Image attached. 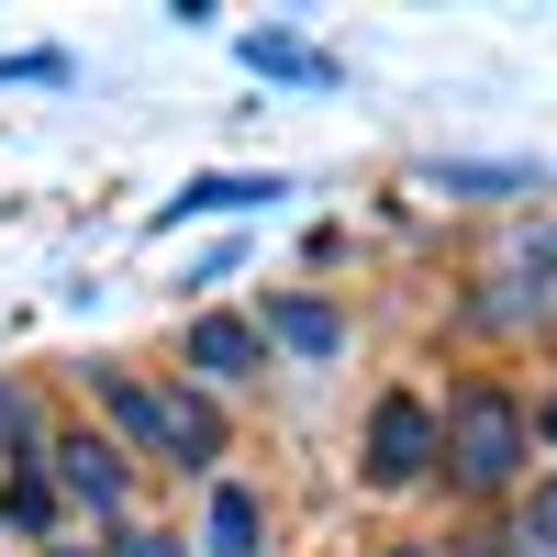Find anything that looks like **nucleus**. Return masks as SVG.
<instances>
[{
  "label": "nucleus",
  "instance_id": "nucleus-1",
  "mask_svg": "<svg viewBox=\"0 0 557 557\" xmlns=\"http://www.w3.org/2000/svg\"><path fill=\"white\" fill-rule=\"evenodd\" d=\"M435 424H446V469H457V491H480V502H491V491H513L524 446H535V412L502 391V380H469V391L435 412Z\"/></svg>",
  "mask_w": 557,
  "mask_h": 557
},
{
  "label": "nucleus",
  "instance_id": "nucleus-2",
  "mask_svg": "<svg viewBox=\"0 0 557 557\" xmlns=\"http://www.w3.org/2000/svg\"><path fill=\"white\" fill-rule=\"evenodd\" d=\"M89 391L112 401V424L146 446L157 469H212V457H223V424H212L201 391H146L134 368H89Z\"/></svg>",
  "mask_w": 557,
  "mask_h": 557
},
{
  "label": "nucleus",
  "instance_id": "nucleus-3",
  "mask_svg": "<svg viewBox=\"0 0 557 557\" xmlns=\"http://www.w3.org/2000/svg\"><path fill=\"white\" fill-rule=\"evenodd\" d=\"M446 457V424H435V401H412V391H391L380 412H368V480L380 491H412Z\"/></svg>",
  "mask_w": 557,
  "mask_h": 557
},
{
  "label": "nucleus",
  "instance_id": "nucleus-4",
  "mask_svg": "<svg viewBox=\"0 0 557 557\" xmlns=\"http://www.w3.org/2000/svg\"><path fill=\"white\" fill-rule=\"evenodd\" d=\"M178 357H190L201 380H257V368H268V335H257L246 312H201L190 335H178Z\"/></svg>",
  "mask_w": 557,
  "mask_h": 557
},
{
  "label": "nucleus",
  "instance_id": "nucleus-5",
  "mask_svg": "<svg viewBox=\"0 0 557 557\" xmlns=\"http://www.w3.org/2000/svg\"><path fill=\"white\" fill-rule=\"evenodd\" d=\"M45 457H57V480L89 502V513H123V491H134V480H123V457H112L101 435H57Z\"/></svg>",
  "mask_w": 557,
  "mask_h": 557
},
{
  "label": "nucleus",
  "instance_id": "nucleus-6",
  "mask_svg": "<svg viewBox=\"0 0 557 557\" xmlns=\"http://www.w3.org/2000/svg\"><path fill=\"white\" fill-rule=\"evenodd\" d=\"M257 335L290 346V357H346V312H335V301H268Z\"/></svg>",
  "mask_w": 557,
  "mask_h": 557
},
{
  "label": "nucleus",
  "instance_id": "nucleus-7",
  "mask_svg": "<svg viewBox=\"0 0 557 557\" xmlns=\"http://www.w3.org/2000/svg\"><path fill=\"white\" fill-rule=\"evenodd\" d=\"M212 557H257V491H235V480H212Z\"/></svg>",
  "mask_w": 557,
  "mask_h": 557
},
{
  "label": "nucleus",
  "instance_id": "nucleus-8",
  "mask_svg": "<svg viewBox=\"0 0 557 557\" xmlns=\"http://www.w3.org/2000/svg\"><path fill=\"white\" fill-rule=\"evenodd\" d=\"M278 178H201V190H178L168 201V223H190V212H246V201H268Z\"/></svg>",
  "mask_w": 557,
  "mask_h": 557
},
{
  "label": "nucleus",
  "instance_id": "nucleus-9",
  "mask_svg": "<svg viewBox=\"0 0 557 557\" xmlns=\"http://www.w3.org/2000/svg\"><path fill=\"white\" fill-rule=\"evenodd\" d=\"M435 190H469V201H502V190H535L524 168H435Z\"/></svg>",
  "mask_w": 557,
  "mask_h": 557
},
{
  "label": "nucleus",
  "instance_id": "nucleus-10",
  "mask_svg": "<svg viewBox=\"0 0 557 557\" xmlns=\"http://www.w3.org/2000/svg\"><path fill=\"white\" fill-rule=\"evenodd\" d=\"M101 557H178V535H146V524H123V535H112Z\"/></svg>",
  "mask_w": 557,
  "mask_h": 557
},
{
  "label": "nucleus",
  "instance_id": "nucleus-11",
  "mask_svg": "<svg viewBox=\"0 0 557 557\" xmlns=\"http://www.w3.org/2000/svg\"><path fill=\"white\" fill-rule=\"evenodd\" d=\"M524 546H557V480L535 491V524H524Z\"/></svg>",
  "mask_w": 557,
  "mask_h": 557
},
{
  "label": "nucleus",
  "instance_id": "nucleus-12",
  "mask_svg": "<svg viewBox=\"0 0 557 557\" xmlns=\"http://www.w3.org/2000/svg\"><path fill=\"white\" fill-rule=\"evenodd\" d=\"M535 435H546V446H557V391H546V401H535Z\"/></svg>",
  "mask_w": 557,
  "mask_h": 557
},
{
  "label": "nucleus",
  "instance_id": "nucleus-13",
  "mask_svg": "<svg viewBox=\"0 0 557 557\" xmlns=\"http://www.w3.org/2000/svg\"><path fill=\"white\" fill-rule=\"evenodd\" d=\"M57 557H89V546H57Z\"/></svg>",
  "mask_w": 557,
  "mask_h": 557
},
{
  "label": "nucleus",
  "instance_id": "nucleus-14",
  "mask_svg": "<svg viewBox=\"0 0 557 557\" xmlns=\"http://www.w3.org/2000/svg\"><path fill=\"white\" fill-rule=\"evenodd\" d=\"M391 557H412V546H391Z\"/></svg>",
  "mask_w": 557,
  "mask_h": 557
}]
</instances>
